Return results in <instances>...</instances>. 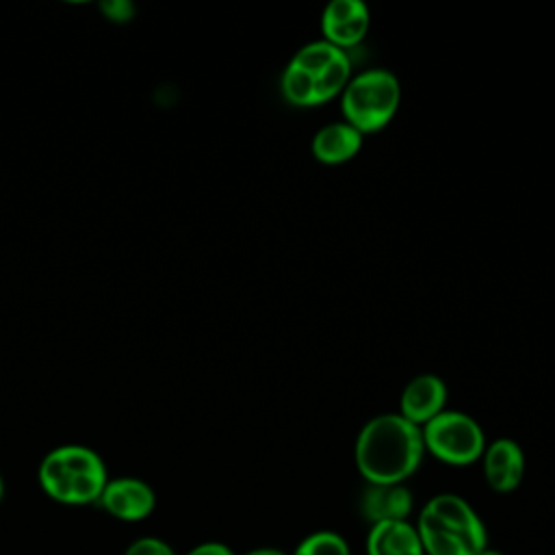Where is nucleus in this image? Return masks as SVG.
<instances>
[{"label": "nucleus", "mask_w": 555, "mask_h": 555, "mask_svg": "<svg viewBox=\"0 0 555 555\" xmlns=\"http://www.w3.org/2000/svg\"><path fill=\"white\" fill-rule=\"evenodd\" d=\"M423 453L421 427L399 412L373 416L356 438V466L366 483H403L416 473Z\"/></svg>", "instance_id": "1"}, {"label": "nucleus", "mask_w": 555, "mask_h": 555, "mask_svg": "<svg viewBox=\"0 0 555 555\" xmlns=\"http://www.w3.org/2000/svg\"><path fill=\"white\" fill-rule=\"evenodd\" d=\"M416 531L425 555H477L488 531L473 505L453 492L434 494L418 512Z\"/></svg>", "instance_id": "2"}, {"label": "nucleus", "mask_w": 555, "mask_h": 555, "mask_svg": "<svg viewBox=\"0 0 555 555\" xmlns=\"http://www.w3.org/2000/svg\"><path fill=\"white\" fill-rule=\"evenodd\" d=\"M39 483L46 494L59 503L85 505L100 501L108 483L100 455L80 444H67L50 451L39 466Z\"/></svg>", "instance_id": "3"}, {"label": "nucleus", "mask_w": 555, "mask_h": 555, "mask_svg": "<svg viewBox=\"0 0 555 555\" xmlns=\"http://www.w3.org/2000/svg\"><path fill=\"white\" fill-rule=\"evenodd\" d=\"M399 102V80L392 72L384 67L364 69L351 76L340 93L345 121L362 134L382 130L395 117Z\"/></svg>", "instance_id": "4"}, {"label": "nucleus", "mask_w": 555, "mask_h": 555, "mask_svg": "<svg viewBox=\"0 0 555 555\" xmlns=\"http://www.w3.org/2000/svg\"><path fill=\"white\" fill-rule=\"evenodd\" d=\"M425 451L451 466H468L483 455L486 436L481 425L457 410H442L421 427Z\"/></svg>", "instance_id": "5"}, {"label": "nucleus", "mask_w": 555, "mask_h": 555, "mask_svg": "<svg viewBox=\"0 0 555 555\" xmlns=\"http://www.w3.org/2000/svg\"><path fill=\"white\" fill-rule=\"evenodd\" d=\"M291 63L310 76L321 104L343 93L351 78V61L347 52L325 39L299 48Z\"/></svg>", "instance_id": "6"}, {"label": "nucleus", "mask_w": 555, "mask_h": 555, "mask_svg": "<svg viewBox=\"0 0 555 555\" xmlns=\"http://www.w3.org/2000/svg\"><path fill=\"white\" fill-rule=\"evenodd\" d=\"M111 516L119 520H143L156 505L154 490L134 477L108 479L98 501Z\"/></svg>", "instance_id": "7"}, {"label": "nucleus", "mask_w": 555, "mask_h": 555, "mask_svg": "<svg viewBox=\"0 0 555 555\" xmlns=\"http://www.w3.org/2000/svg\"><path fill=\"white\" fill-rule=\"evenodd\" d=\"M369 26L371 17L362 0H332L321 15V30L325 41L343 50L360 43Z\"/></svg>", "instance_id": "8"}, {"label": "nucleus", "mask_w": 555, "mask_h": 555, "mask_svg": "<svg viewBox=\"0 0 555 555\" xmlns=\"http://www.w3.org/2000/svg\"><path fill=\"white\" fill-rule=\"evenodd\" d=\"M481 462L486 483L494 492L507 494L516 490L525 477V453L512 438H496L486 444Z\"/></svg>", "instance_id": "9"}, {"label": "nucleus", "mask_w": 555, "mask_h": 555, "mask_svg": "<svg viewBox=\"0 0 555 555\" xmlns=\"http://www.w3.org/2000/svg\"><path fill=\"white\" fill-rule=\"evenodd\" d=\"M444 403L447 384L434 373H423L405 384L399 401V414L410 423L423 427L444 410Z\"/></svg>", "instance_id": "10"}, {"label": "nucleus", "mask_w": 555, "mask_h": 555, "mask_svg": "<svg viewBox=\"0 0 555 555\" xmlns=\"http://www.w3.org/2000/svg\"><path fill=\"white\" fill-rule=\"evenodd\" d=\"M412 507V492L403 483H366L360 496V512L371 525L408 520Z\"/></svg>", "instance_id": "11"}, {"label": "nucleus", "mask_w": 555, "mask_h": 555, "mask_svg": "<svg viewBox=\"0 0 555 555\" xmlns=\"http://www.w3.org/2000/svg\"><path fill=\"white\" fill-rule=\"evenodd\" d=\"M364 548L366 555H425L416 525L410 520L371 525Z\"/></svg>", "instance_id": "12"}, {"label": "nucleus", "mask_w": 555, "mask_h": 555, "mask_svg": "<svg viewBox=\"0 0 555 555\" xmlns=\"http://www.w3.org/2000/svg\"><path fill=\"white\" fill-rule=\"evenodd\" d=\"M362 147V132L347 121H332L319 128L312 137V156L325 165L351 160Z\"/></svg>", "instance_id": "13"}, {"label": "nucleus", "mask_w": 555, "mask_h": 555, "mask_svg": "<svg viewBox=\"0 0 555 555\" xmlns=\"http://www.w3.org/2000/svg\"><path fill=\"white\" fill-rule=\"evenodd\" d=\"M291 555H351L347 540L330 529L308 533Z\"/></svg>", "instance_id": "14"}, {"label": "nucleus", "mask_w": 555, "mask_h": 555, "mask_svg": "<svg viewBox=\"0 0 555 555\" xmlns=\"http://www.w3.org/2000/svg\"><path fill=\"white\" fill-rule=\"evenodd\" d=\"M124 555H176V551L160 538H139L126 548Z\"/></svg>", "instance_id": "15"}, {"label": "nucleus", "mask_w": 555, "mask_h": 555, "mask_svg": "<svg viewBox=\"0 0 555 555\" xmlns=\"http://www.w3.org/2000/svg\"><path fill=\"white\" fill-rule=\"evenodd\" d=\"M184 555H236V553L228 544H223V542H202V544L193 546Z\"/></svg>", "instance_id": "16"}, {"label": "nucleus", "mask_w": 555, "mask_h": 555, "mask_svg": "<svg viewBox=\"0 0 555 555\" xmlns=\"http://www.w3.org/2000/svg\"><path fill=\"white\" fill-rule=\"evenodd\" d=\"M243 555H288V553L278 548V546H258V548H251V551H247Z\"/></svg>", "instance_id": "17"}, {"label": "nucleus", "mask_w": 555, "mask_h": 555, "mask_svg": "<svg viewBox=\"0 0 555 555\" xmlns=\"http://www.w3.org/2000/svg\"><path fill=\"white\" fill-rule=\"evenodd\" d=\"M477 555H505V553H503V551H499V548H494V546H490V544H488V546H486V548H483V551H479V553H477Z\"/></svg>", "instance_id": "18"}, {"label": "nucleus", "mask_w": 555, "mask_h": 555, "mask_svg": "<svg viewBox=\"0 0 555 555\" xmlns=\"http://www.w3.org/2000/svg\"><path fill=\"white\" fill-rule=\"evenodd\" d=\"M2 492H4V483H2V477H0V499H2Z\"/></svg>", "instance_id": "19"}]
</instances>
